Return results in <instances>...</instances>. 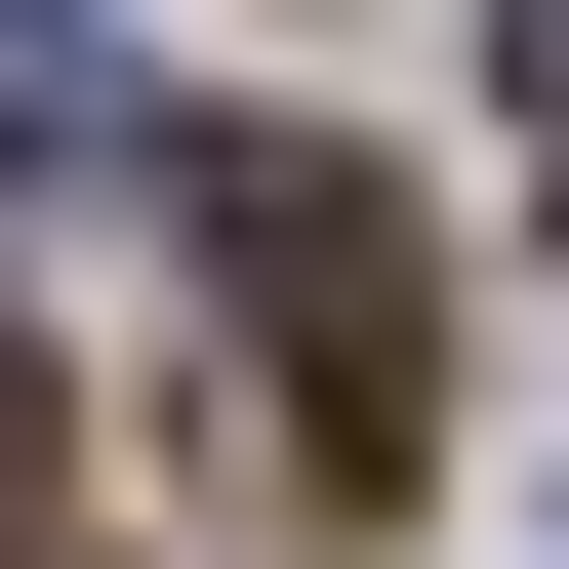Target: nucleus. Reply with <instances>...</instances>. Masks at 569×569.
<instances>
[{
	"instance_id": "nucleus-1",
	"label": "nucleus",
	"mask_w": 569,
	"mask_h": 569,
	"mask_svg": "<svg viewBox=\"0 0 569 569\" xmlns=\"http://www.w3.org/2000/svg\"><path fill=\"white\" fill-rule=\"evenodd\" d=\"M203 244H244V326H284V488L367 529V488L448 448V407H407V203H367V163H284V122H203Z\"/></svg>"
},
{
	"instance_id": "nucleus-2",
	"label": "nucleus",
	"mask_w": 569,
	"mask_h": 569,
	"mask_svg": "<svg viewBox=\"0 0 569 569\" xmlns=\"http://www.w3.org/2000/svg\"><path fill=\"white\" fill-rule=\"evenodd\" d=\"M82 122H122V41H82V0H0V163H82Z\"/></svg>"
},
{
	"instance_id": "nucleus-3",
	"label": "nucleus",
	"mask_w": 569,
	"mask_h": 569,
	"mask_svg": "<svg viewBox=\"0 0 569 569\" xmlns=\"http://www.w3.org/2000/svg\"><path fill=\"white\" fill-rule=\"evenodd\" d=\"M488 122H529V203H569V0H488Z\"/></svg>"
},
{
	"instance_id": "nucleus-4",
	"label": "nucleus",
	"mask_w": 569,
	"mask_h": 569,
	"mask_svg": "<svg viewBox=\"0 0 569 569\" xmlns=\"http://www.w3.org/2000/svg\"><path fill=\"white\" fill-rule=\"evenodd\" d=\"M0 529H41V367H0Z\"/></svg>"
}]
</instances>
